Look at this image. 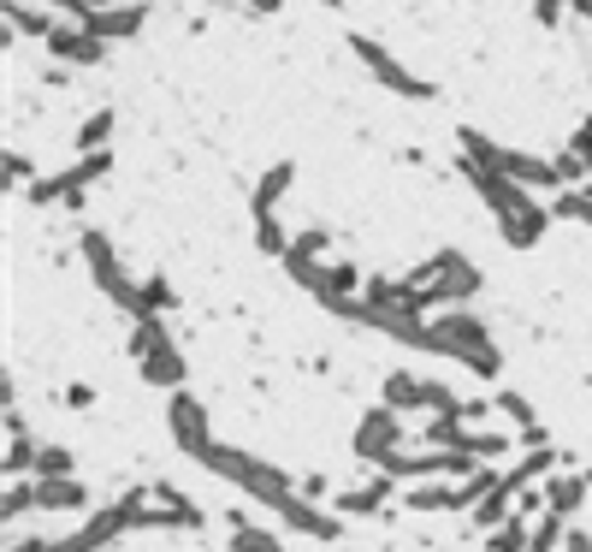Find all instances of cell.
Returning a JSON list of instances; mask_svg holds the SVG:
<instances>
[{"label":"cell","mask_w":592,"mask_h":552,"mask_svg":"<svg viewBox=\"0 0 592 552\" xmlns=\"http://www.w3.org/2000/svg\"><path fill=\"white\" fill-rule=\"evenodd\" d=\"M356 54H362V60H367V66H374V72H379V77H386V84H391V89H403V96H427V84H415V77H409L403 66H397V60H386V54H379V49H374V42H356Z\"/></svg>","instance_id":"obj_1"},{"label":"cell","mask_w":592,"mask_h":552,"mask_svg":"<svg viewBox=\"0 0 592 552\" xmlns=\"http://www.w3.org/2000/svg\"><path fill=\"white\" fill-rule=\"evenodd\" d=\"M47 42H54L66 60H95V54H101V42H95V36H77V30H54Z\"/></svg>","instance_id":"obj_2"},{"label":"cell","mask_w":592,"mask_h":552,"mask_svg":"<svg viewBox=\"0 0 592 552\" xmlns=\"http://www.w3.org/2000/svg\"><path fill=\"white\" fill-rule=\"evenodd\" d=\"M574 7H581V12H586V19H592V0H574Z\"/></svg>","instance_id":"obj_3"}]
</instances>
